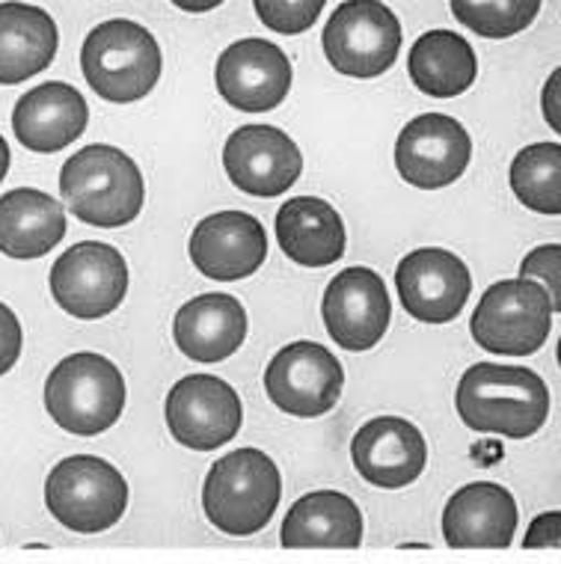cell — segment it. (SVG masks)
Segmentation results:
<instances>
[{
    "label": "cell",
    "instance_id": "obj_14",
    "mask_svg": "<svg viewBox=\"0 0 561 564\" xmlns=\"http://www.w3.org/2000/svg\"><path fill=\"white\" fill-rule=\"evenodd\" d=\"M321 315L327 324V333L342 350H368L375 348L389 327L392 303L384 280L371 268H345L330 280Z\"/></svg>",
    "mask_w": 561,
    "mask_h": 564
},
{
    "label": "cell",
    "instance_id": "obj_28",
    "mask_svg": "<svg viewBox=\"0 0 561 564\" xmlns=\"http://www.w3.org/2000/svg\"><path fill=\"white\" fill-rule=\"evenodd\" d=\"M538 0H452V15L484 40H508L538 19Z\"/></svg>",
    "mask_w": 561,
    "mask_h": 564
},
{
    "label": "cell",
    "instance_id": "obj_34",
    "mask_svg": "<svg viewBox=\"0 0 561 564\" xmlns=\"http://www.w3.org/2000/svg\"><path fill=\"white\" fill-rule=\"evenodd\" d=\"M10 143H7V140H3V137H0V182H3V178H7V173H10Z\"/></svg>",
    "mask_w": 561,
    "mask_h": 564
},
{
    "label": "cell",
    "instance_id": "obj_4",
    "mask_svg": "<svg viewBox=\"0 0 561 564\" xmlns=\"http://www.w3.org/2000/svg\"><path fill=\"white\" fill-rule=\"evenodd\" d=\"M45 410L51 422L78 437H96L114 429L126 410V378L117 362L78 350L60 360L45 380Z\"/></svg>",
    "mask_w": 561,
    "mask_h": 564
},
{
    "label": "cell",
    "instance_id": "obj_16",
    "mask_svg": "<svg viewBox=\"0 0 561 564\" xmlns=\"http://www.w3.org/2000/svg\"><path fill=\"white\" fill-rule=\"evenodd\" d=\"M223 166L238 191L271 199L285 194L301 178L303 155L280 128L244 126L226 140Z\"/></svg>",
    "mask_w": 561,
    "mask_h": 564
},
{
    "label": "cell",
    "instance_id": "obj_21",
    "mask_svg": "<svg viewBox=\"0 0 561 564\" xmlns=\"http://www.w3.org/2000/svg\"><path fill=\"white\" fill-rule=\"evenodd\" d=\"M280 541L285 550H357L363 544L359 506L339 490H312L289 508Z\"/></svg>",
    "mask_w": 561,
    "mask_h": 564
},
{
    "label": "cell",
    "instance_id": "obj_24",
    "mask_svg": "<svg viewBox=\"0 0 561 564\" xmlns=\"http://www.w3.org/2000/svg\"><path fill=\"white\" fill-rule=\"evenodd\" d=\"M57 21L30 3H0V84L15 87L57 57Z\"/></svg>",
    "mask_w": 561,
    "mask_h": 564
},
{
    "label": "cell",
    "instance_id": "obj_29",
    "mask_svg": "<svg viewBox=\"0 0 561 564\" xmlns=\"http://www.w3.org/2000/svg\"><path fill=\"white\" fill-rule=\"evenodd\" d=\"M324 3L321 0H259L256 3V15L265 28L277 30V33H303L319 21Z\"/></svg>",
    "mask_w": 561,
    "mask_h": 564
},
{
    "label": "cell",
    "instance_id": "obj_7",
    "mask_svg": "<svg viewBox=\"0 0 561 564\" xmlns=\"http://www.w3.org/2000/svg\"><path fill=\"white\" fill-rule=\"evenodd\" d=\"M552 303L532 280H503L490 285L475 306L473 339L478 348L505 357H529L543 348L552 330Z\"/></svg>",
    "mask_w": 561,
    "mask_h": 564
},
{
    "label": "cell",
    "instance_id": "obj_22",
    "mask_svg": "<svg viewBox=\"0 0 561 564\" xmlns=\"http://www.w3.org/2000/svg\"><path fill=\"white\" fill-rule=\"evenodd\" d=\"M173 339L191 360L220 362L247 339V312L233 294H199L175 312Z\"/></svg>",
    "mask_w": 561,
    "mask_h": 564
},
{
    "label": "cell",
    "instance_id": "obj_11",
    "mask_svg": "<svg viewBox=\"0 0 561 564\" xmlns=\"http://www.w3.org/2000/svg\"><path fill=\"white\" fill-rule=\"evenodd\" d=\"M166 429L184 448L212 452L233 443L241 431L238 392L214 375H187L166 395Z\"/></svg>",
    "mask_w": 561,
    "mask_h": 564
},
{
    "label": "cell",
    "instance_id": "obj_17",
    "mask_svg": "<svg viewBox=\"0 0 561 564\" xmlns=\"http://www.w3.org/2000/svg\"><path fill=\"white\" fill-rule=\"evenodd\" d=\"M191 262L217 282L247 280L268 259L265 226L247 212H217L199 220L191 235Z\"/></svg>",
    "mask_w": 561,
    "mask_h": 564
},
{
    "label": "cell",
    "instance_id": "obj_25",
    "mask_svg": "<svg viewBox=\"0 0 561 564\" xmlns=\"http://www.w3.org/2000/svg\"><path fill=\"white\" fill-rule=\"evenodd\" d=\"M66 238L63 205L36 187H15L0 196V253L40 259Z\"/></svg>",
    "mask_w": 561,
    "mask_h": 564
},
{
    "label": "cell",
    "instance_id": "obj_9",
    "mask_svg": "<svg viewBox=\"0 0 561 564\" xmlns=\"http://www.w3.org/2000/svg\"><path fill=\"white\" fill-rule=\"evenodd\" d=\"M51 297L80 322H96L117 310L128 294V264L117 247L80 241L57 256L48 276Z\"/></svg>",
    "mask_w": 561,
    "mask_h": 564
},
{
    "label": "cell",
    "instance_id": "obj_26",
    "mask_svg": "<svg viewBox=\"0 0 561 564\" xmlns=\"http://www.w3.org/2000/svg\"><path fill=\"white\" fill-rule=\"evenodd\" d=\"M407 68L425 96L455 98L475 84L478 59L473 45L455 30H428L413 42Z\"/></svg>",
    "mask_w": 561,
    "mask_h": 564
},
{
    "label": "cell",
    "instance_id": "obj_33",
    "mask_svg": "<svg viewBox=\"0 0 561 564\" xmlns=\"http://www.w3.org/2000/svg\"><path fill=\"white\" fill-rule=\"evenodd\" d=\"M559 80H561V72L555 68L547 80V87H543V117L550 122L552 131H559L561 122H559Z\"/></svg>",
    "mask_w": 561,
    "mask_h": 564
},
{
    "label": "cell",
    "instance_id": "obj_15",
    "mask_svg": "<svg viewBox=\"0 0 561 564\" xmlns=\"http://www.w3.org/2000/svg\"><path fill=\"white\" fill-rule=\"evenodd\" d=\"M214 84L223 101L241 113L280 108L291 89V63L280 45L265 40L233 42L217 57Z\"/></svg>",
    "mask_w": 561,
    "mask_h": 564
},
{
    "label": "cell",
    "instance_id": "obj_5",
    "mask_svg": "<svg viewBox=\"0 0 561 564\" xmlns=\"http://www.w3.org/2000/svg\"><path fill=\"white\" fill-rule=\"evenodd\" d=\"M161 48L155 36L128 19L101 21L80 48V68L96 96L105 101H140L161 78Z\"/></svg>",
    "mask_w": 561,
    "mask_h": 564
},
{
    "label": "cell",
    "instance_id": "obj_3",
    "mask_svg": "<svg viewBox=\"0 0 561 564\" xmlns=\"http://www.w3.org/2000/svg\"><path fill=\"white\" fill-rule=\"evenodd\" d=\"M282 499V476L261 448H235L205 476L203 511L220 532L247 538L271 523Z\"/></svg>",
    "mask_w": 561,
    "mask_h": 564
},
{
    "label": "cell",
    "instance_id": "obj_20",
    "mask_svg": "<svg viewBox=\"0 0 561 564\" xmlns=\"http://www.w3.org/2000/svg\"><path fill=\"white\" fill-rule=\"evenodd\" d=\"M89 122V108L78 89L63 80H48L28 89L12 110V131L30 152L51 155L75 143Z\"/></svg>",
    "mask_w": 561,
    "mask_h": 564
},
{
    "label": "cell",
    "instance_id": "obj_2",
    "mask_svg": "<svg viewBox=\"0 0 561 564\" xmlns=\"http://www.w3.org/2000/svg\"><path fill=\"white\" fill-rule=\"evenodd\" d=\"M60 194L72 215L101 229L131 224L145 203L140 166L107 143H93L68 158L60 170Z\"/></svg>",
    "mask_w": 561,
    "mask_h": 564
},
{
    "label": "cell",
    "instance_id": "obj_32",
    "mask_svg": "<svg viewBox=\"0 0 561 564\" xmlns=\"http://www.w3.org/2000/svg\"><path fill=\"white\" fill-rule=\"evenodd\" d=\"M526 550H559L561 546V514L559 511H543L526 529Z\"/></svg>",
    "mask_w": 561,
    "mask_h": 564
},
{
    "label": "cell",
    "instance_id": "obj_6",
    "mask_svg": "<svg viewBox=\"0 0 561 564\" xmlns=\"http://www.w3.org/2000/svg\"><path fill=\"white\" fill-rule=\"evenodd\" d=\"M45 506L60 525L78 535H98L126 514L128 481L101 457L72 455L45 478Z\"/></svg>",
    "mask_w": 561,
    "mask_h": 564
},
{
    "label": "cell",
    "instance_id": "obj_35",
    "mask_svg": "<svg viewBox=\"0 0 561 564\" xmlns=\"http://www.w3.org/2000/svg\"><path fill=\"white\" fill-rule=\"evenodd\" d=\"M214 3H194V7H191V3H182V10H194V12H199V10H212Z\"/></svg>",
    "mask_w": 561,
    "mask_h": 564
},
{
    "label": "cell",
    "instance_id": "obj_31",
    "mask_svg": "<svg viewBox=\"0 0 561 564\" xmlns=\"http://www.w3.org/2000/svg\"><path fill=\"white\" fill-rule=\"evenodd\" d=\"M21 345H24V333L19 315L7 303H0V375H7L19 362Z\"/></svg>",
    "mask_w": 561,
    "mask_h": 564
},
{
    "label": "cell",
    "instance_id": "obj_12",
    "mask_svg": "<svg viewBox=\"0 0 561 564\" xmlns=\"http://www.w3.org/2000/svg\"><path fill=\"white\" fill-rule=\"evenodd\" d=\"M473 158V140L455 117L422 113L410 119L396 143L398 175L407 185L436 191L455 185Z\"/></svg>",
    "mask_w": 561,
    "mask_h": 564
},
{
    "label": "cell",
    "instance_id": "obj_18",
    "mask_svg": "<svg viewBox=\"0 0 561 564\" xmlns=\"http://www.w3.org/2000/svg\"><path fill=\"white\" fill-rule=\"evenodd\" d=\"M350 457L368 485L398 490L422 476L428 464V446L413 422L401 416H378L354 434Z\"/></svg>",
    "mask_w": 561,
    "mask_h": 564
},
{
    "label": "cell",
    "instance_id": "obj_10",
    "mask_svg": "<svg viewBox=\"0 0 561 564\" xmlns=\"http://www.w3.org/2000/svg\"><path fill=\"white\" fill-rule=\"evenodd\" d=\"M342 362L319 341H291L265 369L268 399L289 416H324L342 399Z\"/></svg>",
    "mask_w": 561,
    "mask_h": 564
},
{
    "label": "cell",
    "instance_id": "obj_13",
    "mask_svg": "<svg viewBox=\"0 0 561 564\" xmlns=\"http://www.w3.org/2000/svg\"><path fill=\"white\" fill-rule=\"evenodd\" d=\"M401 306L422 324L455 322L473 292V276L455 253L422 247L407 253L396 268Z\"/></svg>",
    "mask_w": 561,
    "mask_h": 564
},
{
    "label": "cell",
    "instance_id": "obj_30",
    "mask_svg": "<svg viewBox=\"0 0 561 564\" xmlns=\"http://www.w3.org/2000/svg\"><path fill=\"white\" fill-rule=\"evenodd\" d=\"M520 280H541L547 289V297L552 303V312L561 310V292H559V280H561V247L559 243H543V247H535L532 253L526 256L520 264ZM538 282V285H541Z\"/></svg>",
    "mask_w": 561,
    "mask_h": 564
},
{
    "label": "cell",
    "instance_id": "obj_19",
    "mask_svg": "<svg viewBox=\"0 0 561 564\" xmlns=\"http://www.w3.org/2000/svg\"><path fill=\"white\" fill-rule=\"evenodd\" d=\"M517 532V502L503 485L473 481L445 502L443 538L455 550H505Z\"/></svg>",
    "mask_w": 561,
    "mask_h": 564
},
{
    "label": "cell",
    "instance_id": "obj_23",
    "mask_svg": "<svg viewBox=\"0 0 561 564\" xmlns=\"http://www.w3.org/2000/svg\"><path fill=\"white\" fill-rule=\"evenodd\" d=\"M280 250L303 268H327L345 256V224L339 212L319 196H294L277 212L273 224Z\"/></svg>",
    "mask_w": 561,
    "mask_h": 564
},
{
    "label": "cell",
    "instance_id": "obj_36",
    "mask_svg": "<svg viewBox=\"0 0 561 564\" xmlns=\"http://www.w3.org/2000/svg\"><path fill=\"white\" fill-rule=\"evenodd\" d=\"M401 550H428V544H404Z\"/></svg>",
    "mask_w": 561,
    "mask_h": 564
},
{
    "label": "cell",
    "instance_id": "obj_1",
    "mask_svg": "<svg viewBox=\"0 0 561 564\" xmlns=\"http://www.w3.org/2000/svg\"><path fill=\"white\" fill-rule=\"evenodd\" d=\"M457 416L478 434L526 440L550 419V390L541 375L520 366L475 362L457 383Z\"/></svg>",
    "mask_w": 561,
    "mask_h": 564
},
{
    "label": "cell",
    "instance_id": "obj_8",
    "mask_svg": "<svg viewBox=\"0 0 561 564\" xmlns=\"http://www.w3.org/2000/svg\"><path fill=\"white\" fill-rule=\"evenodd\" d=\"M321 42L336 72L350 78H378L398 59L401 24L380 0H348L336 7Z\"/></svg>",
    "mask_w": 561,
    "mask_h": 564
},
{
    "label": "cell",
    "instance_id": "obj_27",
    "mask_svg": "<svg viewBox=\"0 0 561 564\" xmlns=\"http://www.w3.org/2000/svg\"><path fill=\"white\" fill-rule=\"evenodd\" d=\"M511 187L517 199L538 215H561V147L532 143L511 161Z\"/></svg>",
    "mask_w": 561,
    "mask_h": 564
}]
</instances>
